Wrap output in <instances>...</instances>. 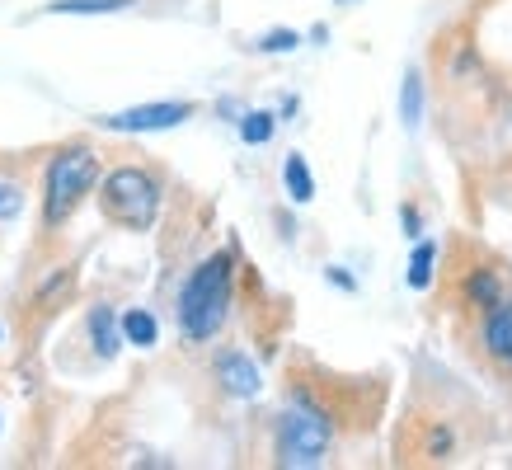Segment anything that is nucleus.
I'll use <instances>...</instances> for the list:
<instances>
[{
    "label": "nucleus",
    "instance_id": "f257e3e1",
    "mask_svg": "<svg viewBox=\"0 0 512 470\" xmlns=\"http://www.w3.org/2000/svg\"><path fill=\"white\" fill-rule=\"evenodd\" d=\"M231 282H235V259L231 254H212L188 273L184 292H179V329L188 344H207L212 334H221L226 315H231Z\"/></svg>",
    "mask_w": 512,
    "mask_h": 470
},
{
    "label": "nucleus",
    "instance_id": "f03ea898",
    "mask_svg": "<svg viewBox=\"0 0 512 470\" xmlns=\"http://www.w3.org/2000/svg\"><path fill=\"white\" fill-rule=\"evenodd\" d=\"M329 442H334V419H329L320 405H311L306 395H296L292 405L278 414V466L287 470H306L320 466L329 456Z\"/></svg>",
    "mask_w": 512,
    "mask_h": 470
},
{
    "label": "nucleus",
    "instance_id": "7ed1b4c3",
    "mask_svg": "<svg viewBox=\"0 0 512 470\" xmlns=\"http://www.w3.org/2000/svg\"><path fill=\"white\" fill-rule=\"evenodd\" d=\"M99 207L123 231H151L160 217V184L141 165H118L99 184Z\"/></svg>",
    "mask_w": 512,
    "mask_h": 470
},
{
    "label": "nucleus",
    "instance_id": "20e7f679",
    "mask_svg": "<svg viewBox=\"0 0 512 470\" xmlns=\"http://www.w3.org/2000/svg\"><path fill=\"white\" fill-rule=\"evenodd\" d=\"M99 179V156L90 146H66L62 156H52L47 165V179H43V221L47 226H62L80 203L85 193L94 188Z\"/></svg>",
    "mask_w": 512,
    "mask_h": 470
},
{
    "label": "nucleus",
    "instance_id": "39448f33",
    "mask_svg": "<svg viewBox=\"0 0 512 470\" xmlns=\"http://www.w3.org/2000/svg\"><path fill=\"white\" fill-rule=\"evenodd\" d=\"M198 113V104L188 99H160V104H137V109H123V113H104L99 127L109 132H170V127L188 123Z\"/></svg>",
    "mask_w": 512,
    "mask_h": 470
},
{
    "label": "nucleus",
    "instance_id": "423d86ee",
    "mask_svg": "<svg viewBox=\"0 0 512 470\" xmlns=\"http://www.w3.org/2000/svg\"><path fill=\"white\" fill-rule=\"evenodd\" d=\"M480 344L498 367H512V292H503L494 306H484Z\"/></svg>",
    "mask_w": 512,
    "mask_h": 470
},
{
    "label": "nucleus",
    "instance_id": "0eeeda50",
    "mask_svg": "<svg viewBox=\"0 0 512 470\" xmlns=\"http://www.w3.org/2000/svg\"><path fill=\"white\" fill-rule=\"evenodd\" d=\"M217 381H221V391L235 395V400H254V395L264 391L259 367H254L240 348H231V353H221V358H217Z\"/></svg>",
    "mask_w": 512,
    "mask_h": 470
},
{
    "label": "nucleus",
    "instance_id": "6e6552de",
    "mask_svg": "<svg viewBox=\"0 0 512 470\" xmlns=\"http://www.w3.org/2000/svg\"><path fill=\"white\" fill-rule=\"evenodd\" d=\"M85 325H90V339H94V348H99V358H118V348H123V329H118L113 306H94Z\"/></svg>",
    "mask_w": 512,
    "mask_h": 470
},
{
    "label": "nucleus",
    "instance_id": "1a4fd4ad",
    "mask_svg": "<svg viewBox=\"0 0 512 470\" xmlns=\"http://www.w3.org/2000/svg\"><path fill=\"white\" fill-rule=\"evenodd\" d=\"M118 329H123V344H132V348H156V339H160V325H156V315L151 311H123L118 315Z\"/></svg>",
    "mask_w": 512,
    "mask_h": 470
},
{
    "label": "nucleus",
    "instance_id": "9d476101",
    "mask_svg": "<svg viewBox=\"0 0 512 470\" xmlns=\"http://www.w3.org/2000/svg\"><path fill=\"white\" fill-rule=\"evenodd\" d=\"M282 184H287V198H292V203H311L315 198V174H311V165H306V156H287V165H282Z\"/></svg>",
    "mask_w": 512,
    "mask_h": 470
},
{
    "label": "nucleus",
    "instance_id": "9b49d317",
    "mask_svg": "<svg viewBox=\"0 0 512 470\" xmlns=\"http://www.w3.org/2000/svg\"><path fill=\"white\" fill-rule=\"evenodd\" d=\"M433 268H437V245L433 240H419L414 254H409V287H414V292H428V287H433Z\"/></svg>",
    "mask_w": 512,
    "mask_h": 470
},
{
    "label": "nucleus",
    "instance_id": "f8f14e48",
    "mask_svg": "<svg viewBox=\"0 0 512 470\" xmlns=\"http://www.w3.org/2000/svg\"><path fill=\"white\" fill-rule=\"evenodd\" d=\"M137 0H52L47 15H118Z\"/></svg>",
    "mask_w": 512,
    "mask_h": 470
},
{
    "label": "nucleus",
    "instance_id": "ddd939ff",
    "mask_svg": "<svg viewBox=\"0 0 512 470\" xmlns=\"http://www.w3.org/2000/svg\"><path fill=\"white\" fill-rule=\"evenodd\" d=\"M423 76L419 71H409L404 76V90H400V118H404V127H419L423 123Z\"/></svg>",
    "mask_w": 512,
    "mask_h": 470
},
{
    "label": "nucleus",
    "instance_id": "4468645a",
    "mask_svg": "<svg viewBox=\"0 0 512 470\" xmlns=\"http://www.w3.org/2000/svg\"><path fill=\"white\" fill-rule=\"evenodd\" d=\"M466 292H470V301H475V306H494L498 297H503V292H508V287H503V282H498V273H489V268H480V273H475V278L466 282Z\"/></svg>",
    "mask_w": 512,
    "mask_h": 470
},
{
    "label": "nucleus",
    "instance_id": "2eb2a0df",
    "mask_svg": "<svg viewBox=\"0 0 512 470\" xmlns=\"http://www.w3.org/2000/svg\"><path fill=\"white\" fill-rule=\"evenodd\" d=\"M273 113H264V109H254V113H245L240 118V141L245 146H264V141H273Z\"/></svg>",
    "mask_w": 512,
    "mask_h": 470
},
{
    "label": "nucleus",
    "instance_id": "dca6fc26",
    "mask_svg": "<svg viewBox=\"0 0 512 470\" xmlns=\"http://www.w3.org/2000/svg\"><path fill=\"white\" fill-rule=\"evenodd\" d=\"M296 43H301V33H296V29H268L254 47H259V52H292Z\"/></svg>",
    "mask_w": 512,
    "mask_h": 470
},
{
    "label": "nucleus",
    "instance_id": "f3484780",
    "mask_svg": "<svg viewBox=\"0 0 512 470\" xmlns=\"http://www.w3.org/2000/svg\"><path fill=\"white\" fill-rule=\"evenodd\" d=\"M24 207V188L19 184H0V221H15Z\"/></svg>",
    "mask_w": 512,
    "mask_h": 470
},
{
    "label": "nucleus",
    "instance_id": "a211bd4d",
    "mask_svg": "<svg viewBox=\"0 0 512 470\" xmlns=\"http://www.w3.org/2000/svg\"><path fill=\"white\" fill-rule=\"evenodd\" d=\"M400 217H404V231H409L414 240H419V235H423V217H419V207H409V203H404V207H400Z\"/></svg>",
    "mask_w": 512,
    "mask_h": 470
},
{
    "label": "nucleus",
    "instance_id": "6ab92c4d",
    "mask_svg": "<svg viewBox=\"0 0 512 470\" xmlns=\"http://www.w3.org/2000/svg\"><path fill=\"white\" fill-rule=\"evenodd\" d=\"M329 282H334V287H343V292H357V278H353V273H343V268H329Z\"/></svg>",
    "mask_w": 512,
    "mask_h": 470
},
{
    "label": "nucleus",
    "instance_id": "aec40b11",
    "mask_svg": "<svg viewBox=\"0 0 512 470\" xmlns=\"http://www.w3.org/2000/svg\"><path fill=\"white\" fill-rule=\"evenodd\" d=\"M334 5H357V0H334Z\"/></svg>",
    "mask_w": 512,
    "mask_h": 470
}]
</instances>
